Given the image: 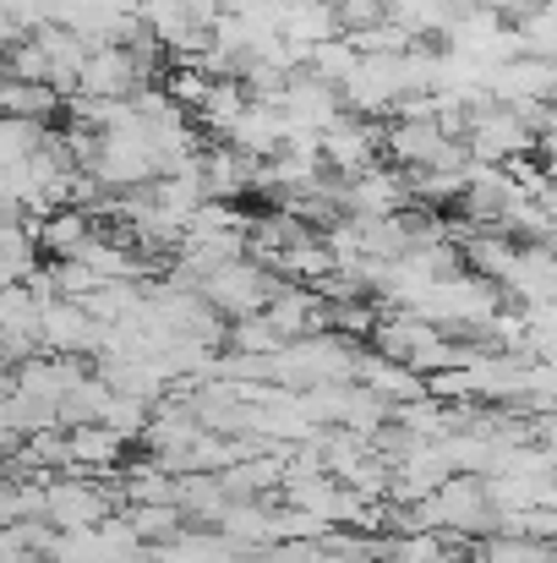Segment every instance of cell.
I'll list each match as a JSON object with an SVG mask.
<instances>
[{"label": "cell", "mask_w": 557, "mask_h": 563, "mask_svg": "<svg viewBox=\"0 0 557 563\" xmlns=\"http://www.w3.org/2000/svg\"><path fill=\"white\" fill-rule=\"evenodd\" d=\"M110 509H115V498H110V476H71V471H60V476L44 487V520H49L55 531L99 526Z\"/></svg>", "instance_id": "3"}, {"label": "cell", "mask_w": 557, "mask_h": 563, "mask_svg": "<svg viewBox=\"0 0 557 563\" xmlns=\"http://www.w3.org/2000/svg\"><path fill=\"white\" fill-rule=\"evenodd\" d=\"M126 520L137 526V537H143V542H170V537L186 526L176 504H132V509H126Z\"/></svg>", "instance_id": "19"}, {"label": "cell", "mask_w": 557, "mask_h": 563, "mask_svg": "<svg viewBox=\"0 0 557 563\" xmlns=\"http://www.w3.org/2000/svg\"><path fill=\"white\" fill-rule=\"evenodd\" d=\"M361 66V44L350 38V33H334V38H323V44H312V55H307V71H318L323 82H334V88H345V77Z\"/></svg>", "instance_id": "14"}, {"label": "cell", "mask_w": 557, "mask_h": 563, "mask_svg": "<svg viewBox=\"0 0 557 563\" xmlns=\"http://www.w3.org/2000/svg\"><path fill=\"white\" fill-rule=\"evenodd\" d=\"M230 504L235 498H230V487H224L219 471H181L176 476V509H181V520H191V526H219Z\"/></svg>", "instance_id": "9"}, {"label": "cell", "mask_w": 557, "mask_h": 563, "mask_svg": "<svg viewBox=\"0 0 557 563\" xmlns=\"http://www.w3.org/2000/svg\"><path fill=\"white\" fill-rule=\"evenodd\" d=\"M377 154H382V126H371L361 115H339L328 132H323V165L334 170V176H361L377 165Z\"/></svg>", "instance_id": "6"}, {"label": "cell", "mask_w": 557, "mask_h": 563, "mask_svg": "<svg viewBox=\"0 0 557 563\" xmlns=\"http://www.w3.org/2000/svg\"><path fill=\"white\" fill-rule=\"evenodd\" d=\"M404 202L415 197H410V170L399 165H371L361 176L339 181V208L350 219H388V213H404Z\"/></svg>", "instance_id": "4"}, {"label": "cell", "mask_w": 557, "mask_h": 563, "mask_svg": "<svg viewBox=\"0 0 557 563\" xmlns=\"http://www.w3.org/2000/svg\"><path fill=\"white\" fill-rule=\"evenodd\" d=\"M148 416H154V405H148V399H137V394H115V388H110V399H104V416H99V421H110L121 438H132V443H137V438H143V427H148Z\"/></svg>", "instance_id": "18"}, {"label": "cell", "mask_w": 557, "mask_h": 563, "mask_svg": "<svg viewBox=\"0 0 557 563\" xmlns=\"http://www.w3.org/2000/svg\"><path fill=\"white\" fill-rule=\"evenodd\" d=\"M154 77L143 71V60L126 49V44H99L88 49L82 60V77H77V93H93V99H132L137 88H148Z\"/></svg>", "instance_id": "5"}, {"label": "cell", "mask_w": 557, "mask_h": 563, "mask_svg": "<svg viewBox=\"0 0 557 563\" xmlns=\"http://www.w3.org/2000/svg\"><path fill=\"white\" fill-rule=\"evenodd\" d=\"M66 99L49 82H22V77H0V115H22V121H49Z\"/></svg>", "instance_id": "13"}, {"label": "cell", "mask_w": 557, "mask_h": 563, "mask_svg": "<svg viewBox=\"0 0 557 563\" xmlns=\"http://www.w3.org/2000/svg\"><path fill=\"white\" fill-rule=\"evenodd\" d=\"M514 257H520V246H514V235H509V230H498V235H470V241H465V263H470L476 274L498 279V285L509 279Z\"/></svg>", "instance_id": "16"}, {"label": "cell", "mask_w": 557, "mask_h": 563, "mask_svg": "<svg viewBox=\"0 0 557 563\" xmlns=\"http://www.w3.org/2000/svg\"><path fill=\"white\" fill-rule=\"evenodd\" d=\"M49 274H55V296H71V301H88L104 285V274L93 263H82V257H55Z\"/></svg>", "instance_id": "17"}, {"label": "cell", "mask_w": 557, "mask_h": 563, "mask_svg": "<svg viewBox=\"0 0 557 563\" xmlns=\"http://www.w3.org/2000/svg\"><path fill=\"white\" fill-rule=\"evenodd\" d=\"M279 285H285V279H279L268 263H257L252 252H246V257H230V263H219V268H208V274L197 279L202 301H208L219 318H252V312H263Z\"/></svg>", "instance_id": "2"}, {"label": "cell", "mask_w": 557, "mask_h": 563, "mask_svg": "<svg viewBox=\"0 0 557 563\" xmlns=\"http://www.w3.org/2000/svg\"><path fill=\"white\" fill-rule=\"evenodd\" d=\"M49 121H22V115H0V170L33 159L44 143H49Z\"/></svg>", "instance_id": "15"}, {"label": "cell", "mask_w": 557, "mask_h": 563, "mask_svg": "<svg viewBox=\"0 0 557 563\" xmlns=\"http://www.w3.org/2000/svg\"><path fill=\"white\" fill-rule=\"evenodd\" d=\"M246 104H252L246 82H241V77H224V82H213V88L202 93V104H197V121H202L213 137H230Z\"/></svg>", "instance_id": "12"}, {"label": "cell", "mask_w": 557, "mask_h": 563, "mask_svg": "<svg viewBox=\"0 0 557 563\" xmlns=\"http://www.w3.org/2000/svg\"><path fill=\"white\" fill-rule=\"evenodd\" d=\"M356 383H367L377 399H388V405H404V399H421L426 394V377L415 373V367H404V362H393V356H382V351H361V362H356Z\"/></svg>", "instance_id": "10"}, {"label": "cell", "mask_w": 557, "mask_h": 563, "mask_svg": "<svg viewBox=\"0 0 557 563\" xmlns=\"http://www.w3.org/2000/svg\"><path fill=\"white\" fill-rule=\"evenodd\" d=\"M285 137H290L285 110H279V104L252 99V104L241 110V121H235V132H230L224 143H230V148H241V154H252V159H274V154L285 148Z\"/></svg>", "instance_id": "8"}, {"label": "cell", "mask_w": 557, "mask_h": 563, "mask_svg": "<svg viewBox=\"0 0 557 563\" xmlns=\"http://www.w3.org/2000/svg\"><path fill=\"white\" fill-rule=\"evenodd\" d=\"M356 362H361V345H350L339 329H312V334H296V340L274 356V373H279L285 388L356 383Z\"/></svg>", "instance_id": "1"}, {"label": "cell", "mask_w": 557, "mask_h": 563, "mask_svg": "<svg viewBox=\"0 0 557 563\" xmlns=\"http://www.w3.org/2000/svg\"><path fill=\"white\" fill-rule=\"evenodd\" d=\"M66 449H71V476H115L126 465L132 438H121L110 421H77L66 427Z\"/></svg>", "instance_id": "7"}, {"label": "cell", "mask_w": 557, "mask_h": 563, "mask_svg": "<svg viewBox=\"0 0 557 563\" xmlns=\"http://www.w3.org/2000/svg\"><path fill=\"white\" fill-rule=\"evenodd\" d=\"M279 33H285L296 49L312 55V44L345 33V27H339V5H334V0H285V22H279Z\"/></svg>", "instance_id": "11"}]
</instances>
